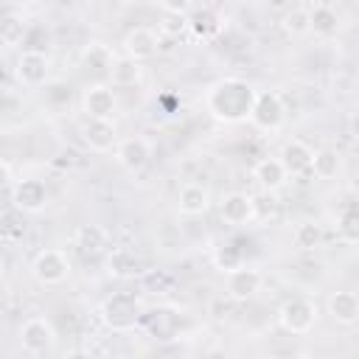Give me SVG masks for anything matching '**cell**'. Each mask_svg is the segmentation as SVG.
Masks as SVG:
<instances>
[{"mask_svg":"<svg viewBox=\"0 0 359 359\" xmlns=\"http://www.w3.org/2000/svg\"><path fill=\"white\" fill-rule=\"evenodd\" d=\"M342 28V17L334 6L328 3H314L309 8V34L320 36V39H334Z\"/></svg>","mask_w":359,"mask_h":359,"instance_id":"17","label":"cell"},{"mask_svg":"<svg viewBox=\"0 0 359 359\" xmlns=\"http://www.w3.org/2000/svg\"><path fill=\"white\" fill-rule=\"evenodd\" d=\"M115 109H118V98H115L112 84L95 81V84L84 87V93H81L84 118H115Z\"/></svg>","mask_w":359,"mask_h":359,"instance_id":"11","label":"cell"},{"mask_svg":"<svg viewBox=\"0 0 359 359\" xmlns=\"http://www.w3.org/2000/svg\"><path fill=\"white\" fill-rule=\"evenodd\" d=\"M317 320H320V306L311 297H289L278 309V325L292 337L309 334L317 325Z\"/></svg>","mask_w":359,"mask_h":359,"instance_id":"5","label":"cell"},{"mask_svg":"<svg viewBox=\"0 0 359 359\" xmlns=\"http://www.w3.org/2000/svg\"><path fill=\"white\" fill-rule=\"evenodd\" d=\"M292 3H294V0H266V6L275 8V11H286Z\"/></svg>","mask_w":359,"mask_h":359,"instance_id":"36","label":"cell"},{"mask_svg":"<svg viewBox=\"0 0 359 359\" xmlns=\"http://www.w3.org/2000/svg\"><path fill=\"white\" fill-rule=\"evenodd\" d=\"M73 272L70 255L59 247H45L31 261V275L39 286H62Z\"/></svg>","mask_w":359,"mask_h":359,"instance_id":"6","label":"cell"},{"mask_svg":"<svg viewBox=\"0 0 359 359\" xmlns=\"http://www.w3.org/2000/svg\"><path fill=\"white\" fill-rule=\"evenodd\" d=\"M109 244V233L101 224H79L73 233V247L84 255H98Z\"/></svg>","mask_w":359,"mask_h":359,"instance_id":"25","label":"cell"},{"mask_svg":"<svg viewBox=\"0 0 359 359\" xmlns=\"http://www.w3.org/2000/svg\"><path fill=\"white\" fill-rule=\"evenodd\" d=\"M11 185H14V168H11V163L0 160V194L11 191Z\"/></svg>","mask_w":359,"mask_h":359,"instance_id":"35","label":"cell"},{"mask_svg":"<svg viewBox=\"0 0 359 359\" xmlns=\"http://www.w3.org/2000/svg\"><path fill=\"white\" fill-rule=\"evenodd\" d=\"M283 31L289 36H306L309 34V8L306 6H289L283 11Z\"/></svg>","mask_w":359,"mask_h":359,"instance_id":"32","label":"cell"},{"mask_svg":"<svg viewBox=\"0 0 359 359\" xmlns=\"http://www.w3.org/2000/svg\"><path fill=\"white\" fill-rule=\"evenodd\" d=\"M143 311H146V309H143V303H140V297H137L135 292H112V294L104 297L101 306H98L101 323H104L109 331H118V334L137 328Z\"/></svg>","mask_w":359,"mask_h":359,"instance_id":"2","label":"cell"},{"mask_svg":"<svg viewBox=\"0 0 359 359\" xmlns=\"http://www.w3.org/2000/svg\"><path fill=\"white\" fill-rule=\"evenodd\" d=\"M137 280L146 294H168L174 289V275L165 269H143L137 275Z\"/></svg>","mask_w":359,"mask_h":359,"instance_id":"31","label":"cell"},{"mask_svg":"<svg viewBox=\"0 0 359 359\" xmlns=\"http://www.w3.org/2000/svg\"><path fill=\"white\" fill-rule=\"evenodd\" d=\"M109 84L118 87V90H126V87H137L143 81V62L132 59V56H115L112 67H109Z\"/></svg>","mask_w":359,"mask_h":359,"instance_id":"23","label":"cell"},{"mask_svg":"<svg viewBox=\"0 0 359 359\" xmlns=\"http://www.w3.org/2000/svg\"><path fill=\"white\" fill-rule=\"evenodd\" d=\"M163 36H171V39H180L188 34V17H180V14H163L160 20V31Z\"/></svg>","mask_w":359,"mask_h":359,"instance_id":"33","label":"cell"},{"mask_svg":"<svg viewBox=\"0 0 359 359\" xmlns=\"http://www.w3.org/2000/svg\"><path fill=\"white\" fill-rule=\"evenodd\" d=\"M11 205L20 213H42L48 205V185L36 177L14 180L11 185Z\"/></svg>","mask_w":359,"mask_h":359,"instance_id":"9","label":"cell"},{"mask_svg":"<svg viewBox=\"0 0 359 359\" xmlns=\"http://www.w3.org/2000/svg\"><path fill=\"white\" fill-rule=\"evenodd\" d=\"M219 216L227 227H247L255 222V202H252V194L247 191H230L224 194V199L219 202Z\"/></svg>","mask_w":359,"mask_h":359,"instance_id":"10","label":"cell"},{"mask_svg":"<svg viewBox=\"0 0 359 359\" xmlns=\"http://www.w3.org/2000/svg\"><path fill=\"white\" fill-rule=\"evenodd\" d=\"M311 157H314V149H311L306 140H300V137L286 140V143L280 146V154H278V160L283 163L289 180L306 177V174L311 171Z\"/></svg>","mask_w":359,"mask_h":359,"instance_id":"14","label":"cell"},{"mask_svg":"<svg viewBox=\"0 0 359 359\" xmlns=\"http://www.w3.org/2000/svg\"><path fill=\"white\" fill-rule=\"evenodd\" d=\"M292 241H294L297 250L311 252V250H320V247H323L325 230H323V224H317V222H300V224L294 227V233H292Z\"/></svg>","mask_w":359,"mask_h":359,"instance_id":"27","label":"cell"},{"mask_svg":"<svg viewBox=\"0 0 359 359\" xmlns=\"http://www.w3.org/2000/svg\"><path fill=\"white\" fill-rule=\"evenodd\" d=\"M115 163L123 168V171H143L151 160V143L140 135H132V137H118L115 143Z\"/></svg>","mask_w":359,"mask_h":359,"instance_id":"13","label":"cell"},{"mask_svg":"<svg viewBox=\"0 0 359 359\" xmlns=\"http://www.w3.org/2000/svg\"><path fill=\"white\" fill-rule=\"evenodd\" d=\"M3 272H6V258H3V252H0V278H3Z\"/></svg>","mask_w":359,"mask_h":359,"instance_id":"37","label":"cell"},{"mask_svg":"<svg viewBox=\"0 0 359 359\" xmlns=\"http://www.w3.org/2000/svg\"><path fill=\"white\" fill-rule=\"evenodd\" d=\"M123 53L137 59V62H146V59L157 56V31H151L146 25H135L123 36Z\"/></svg>","mask_w":359,"mask_h":359,"instance_id":"20","label":"cell"},{"mask_svg":"<svg viewBox=\"0 0 359 359\" xmlns=\"http://www.w3.org/2000/svg\"><path fill=\"white\" fill-rule=\"evenodd\" d=\"M180 325H182V320L171 306H154V309L143 311V317H140V328L157 342H174L180 334Z\"/></svg>","mask_w":359,"mask_h":359,"instance_id":"8","label":"cell"},{"mask_svg":"<svg viewBox=\"0 0 359 359\" xmlns=\"http://www.w3.org/2000/svg\"><path fill=\"white\" fill-rule=\"evenodd\" d=\"M222 28H224V22H222V17H219L213 8H194V11L188 14V31H191L196 39H202V42L216 39V36L222 34Z\"/></svg>","mask_w":359,"mask_h":359,"instance_id":"24","label":"cell"},{"mask_svg":"<svg viewBox=\"0 0 359 359\" xmlns=\"http://www.w3.org/2000/svg\"><path fill=\"white\" fill-rule=\"evenodd\" d=\"M337 238L348 247H353L359 241V213H356L353 202H348L337 216Z\"/></svg>","mask_w":359,"mask_h":359,"instance_id":"29","label":"cell"},{"mask_svg":"<svg viewBox=\"0 0 359 359\" xmlns=\"http://www.w3.org/2000/svg\"><path fill=\"white\" fill-rule=\"evenodd\" d=\"M22 3H28V6H39V3H45V0H22Z\"/></svg>","mask_w":359,"mask_h":359,"instance_id":"38","label":"cell"},{"mask_svg":"<svg viewBox=\"0 0 359 359\" xmlns=\"http://www.w3.org/2000/svg\"><path fill=\"white\" fill-rule=\"evenodd\" d=\"M328 314L337 325H356L359 323V294L351 292V289H339L328 297Z\"/></svg>","mask_w":359,"mask_h":359,"instance_id":"19","label":"cell"},{"mask_svg":"<svg viewBox=\"0 0 359 359\" xmlns=\"http://www.w3.org/2000/svg\"><path fill=\"white\" fill-rule=\"evenodd\" d=\"M14 76L22 87H45L48 79H50V59L45 50H31L25 48L20 56H17V67H14Z\"/></svg>","mask_w":359,"mask_h":359,"instance_id":"7","label":"cell"},{"mask_svg":"<svg viewBox=\"0 0 359 359\" xmlns=\"http://www.w3.org/2000/svg\"><path fill=\"white\" fill-rule=\"evenodd\" d=\"M264 286V272L255 266H238L233 272H227V297L236 303H244L250 297H255Z\"/></svg>","mask_w":359,"mask_h":359,"instance_id":"15","label":"cell"},{"mask_svg":"<svg viewBox=\"0 0 359 359\" xmlns=\"http://www.w3.org/2000/svg\"><path fill=\"white\" fill-rule=\"evenodd\" d=\"M177 210L182 216H205L210 210V191L202 182H185L177 191Z\"/></svg>","mask_w":359,"mask_h":359,"instance_id":"18","label":"cell"},{"mask_svg":"<svg viewBox=\"0 0 359 359\" xmlns=\"http://www.w3.org/2000/svg\"><path fill=\"white\" fill-rule=\"evenodd\" d=\"M79 62H81L84 73H93L95 79H107V76H109V67H112V62H115V53H112V48L104 45V42H90V45H84Z\"/></svg>","mask_w":359,"mask_h":359,"instance_id":"21","label":"cell"},{"mask_svg":"<svg viewBox=\"0 0 359 359\" xmlns=\"http://www.w3.org/2000/svg\"><path fill=\"white\" fill-rule=\"evenodd\" d=\"M17 339H20V348L28 353V356H45L56 348V325L42 317V314H34V317H25L17 328Z\"/></svg>","mask_w":359,"mask_h":359,"instance_id":"3","label":"cell"},{"mask_svg":"<svg viewBox=\"0 0 359 359\" xmlns=\"http://www.w3.org/2000/svg\"><path fill=\"white\" fill-rule=\"evenodd\" d=\"M244 264H247L244 250L236 247L233 241H224V244H219V247L213 250V266H216L222 275H227V272H233V269H238V266H244Z\"/></svg>","mask_w":359,"mask_h":359,"instance_id":"30","label":"cell"},{"mask_svg":"<svg viewBox=\"0 0 359 359\" xmlns=\"http://www.w3.org/2000/svg\"><path fill=\"white\" fill-rule=\"evenodd\" d=\"M81 140L90 151H112L115 143H118V126H115V118H84L81 123Z\"/></svg>","mask_w":359,"mask_h":359,"instance_id":"12","label":"cell"},{"mask_svg":"<svg viewBox=\"0 0 359 359\" xmlns=\"http://www.w3.org/2000/svg\"><path fill=\"white\" fill-rule=\"evenodd\" d=\"M294 3H300V6H303V3H314V0H294Z\"/></svg>","mask_w":359,"mask_h":359,"instance_id":"39","label":"cell"},{"mask_svg":"<svg viewBox=\"0 0 359 359\" xmlns=\"http://www.w3.org/2000/svg\"><path fill=\"white\" fill-rule=\"evenodd\" d=\"M163 14H180V17H188L194 8H196V0H157Z\"/></svg>","mask_w":359,"mask_h":359,"instance_id":"34","label":"cell"},{"mask_svg":"<svg viewBox=\"0 0 359 359\" xmlns=\"http://www.w3.org/2000/svg\"><path fill=\"white\" fill-rule=\"evenodd\" d=\"M28 25H31V22H28L22 14H17V11L3 14V17H0V42L8 45V48L22 45V39H25V34H28Z\"/></svg>","mask_w":359,"mask_h":359,"instance_id":"26","label":"cell"},{"mask_svg":"<svg viewBox=\"0 0 359 359\" xmlns=\"http://www.w3.org/2000/svg\"><path fill=\"white\" fill-rule=\"evenodd\" d=\"M252 177L261 185V191H272V194H278L289 180V174H286V168L278 157H261L252 165Z\"/></svg>","mask_w":359,"mask_h":359,"instance_id":"22","label":"cell"},{"mask_svg":"<svg viewBox=\"0 0 359 359\" xmlns=\"http://www.w3.org/2000/svg\"><path fill=\"white\" fill-rule=\"evenodd\" d=\"M289 118V109L283 104V95L278 90H255V101H252V109H250V123L261 132H278L283 129Z\"/></svg>","mask_w":359,"mask_h":359,"instance_id":"4","label":"cell"},{"mask_svg":"<svg viewBox=\"0 0 359 359\" xmlns=\"http://www.w3.org/2000/svg\"><path fill=\"white\" fill-rule=\"evenodd\" d=\"M143 261L140 255L132 250V247H112L107 252V275L109 278H118V280H129V278H137L143 272Z\"/></svg>","mask_w":359,"mask_h":359,"instance_id":"16","label":"cell"},{"mask_svg":"<svg viewBox=\"0 0 359 359\" xmlns=\"http://www.w3.org/2000/svg\"><path fill=\"white\" fill-rule=\"evenodd\" d=\"M252 101H255V87L236 76L219 79L205 93V109L222 123H244L250 118Z\"/></svg>","mask_w":359,"mask_h":359,"instance_id":"1","label":"cell"},{"mask_svg":"<svg viewBox=\"0 0 359 359\" xmlns=\"http://www.w3.org/2000/svg\"><path fill=\"white\" fill-rule=\"evenodd\" d=\"M339 165H342V160H339L337 149H317L314 157H311V171L309 174H314L317 180H334L339 174Z\"/></svg>","mask_w":359,"mask_h":359,"instance_id":"28","label":"cell"}]
</instances>
